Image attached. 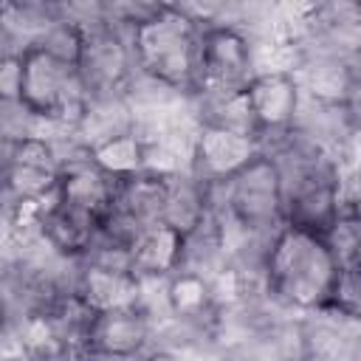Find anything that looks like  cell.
Masks as SVG:
<instances>
[{
    "label": "cell",
    "instance_id": "obj_10",
    "mask_svg": "<svg viewBox=\"0 0 361 361\" xmlns=\"http://www.w3.org/2000/svg\"><path fill=\"white\" fill-rule=\"evenodd\" d=\"M228 268H231V262H228V251L223 245L217 220L209 214L197 228H192L189 234L180 237V254H178L175 274H195V276L212 282L214 276H220Z\"/></svg>",
    "mask_w": 361,
    "mask_h": 361
},
{
    "label": "cell",
    "instance_id": "obj_24",
    "mask_svg": "<svg viewBox=\"0 0 361 361\" xmlns=\"http://www.w3.org/2000/svg\"><path fill=\"white\" fill-rule=\"evenodd\" d=\"M39 361H82V353H76V350H59L54 355L39 358Z\"/></svg>",
    "mask_w": 361,
    "mask_h": 361
},
{
    "label": "cell",
    "instance_id": "obj_22",
    "mask_svg": "<svg viewBox=\"0 0 361 361\" xmlns=\"http://www.w3.org/2000/svg\"><path fill=\"white\" fill-rule=\"evenodd\" d=\"M23 96V59L3 56L0 68V99H20Z\"/></svg>",
    "mask_w": 361,
    "mask_h": 361
},
{
    "label": "cell",
    "instance_id": "obj_6",
    "mask_svg": "<svg viewBox=\"0 0 361 361\" xmlns=\"http://www.w3.org/2000/svg\"><path fill=\"white\" fill-rule=\"evenodd\" d=\"M155 327L135 310V307H118L96 313L87 350L102 353H121V355H141L152 344Z\"/></svg>",
    "mask_w": 361,
    "mask_h": 361
},
{
    "label": "cell",
    "instance_id": "obj_11",
    "mask_svg": "<svg viewBox=\"0 0 361 361\" xmlns=\"http://www.w3.org/2000/svg\"><path fill=\"white\" fill-rule=\"evenodd\" d=\"M209 186L197 175H172L166 178V209L164 226L178 231L180 237L197 228L209 217Z\"/></svg>",
    "mask_w": 361,
    "mask_h": 361
},
{
    "label": "cell",
    "instance_id": "obj_23",
    "mask_svg": "<svg viewBox=\"0 0 361 361\" xmlns=\"http://www.w3.org/2000/svg\"><path fill=\"white\" fill-rule=\"evenodd\" d=\"M82 361H144L141 355H121V353H102V350H85Z\"/></svg>",
    "mask_w": 361,
    "mask_h": 361
},
{
    "label": "cell",
    "instance_id": "obj_16",
    "mask_svg": "<svg viewBox=\"0 0 361 361\" xmlns=\"http://www.w3.org/2000/svg\"><path fill=\"white\" fill-rule=\"evenodd\" d=\"M93 158L113 178H130V175L144 172V144L135 133L118 135V138L96 147Z\"/></svg>",
    "mask_w": 361,
    "mask_h": 361
},
{
    "label": "cell",
    "instance_id": "obj_19",
    "mask_svg": "<svg viewBox=\"0 0 361 361\" xmlns=\"http://www.w3.org/2000/svg\"><path fill=\"white\" fill-rule=\"evenodd\" d=\"M324 243H327L338 271L361 268V220L358 217H338L327 228Z\"/></svg>",
    "mask_w": 361,
    "mask_h": 361
},
{
    "label": "cell",
    "instance_id": "obj_20",
    "mask_svg": "<svg viewBox=\"0 0 361 361\" xmlns=\"http://www.w3.org/2000/svg\"><path fill=\"white\" fill-rule=\"evenodd\" d=\"M336 212H338V217H358L361 220V161L338 166Z\"/></svg>",
    "mask_w": 361,
    "mask_h": 361
},
{
    "label": "cell",
    "instance_id": "obj_17",
    "mask_svg": "<svg viewBox=\"0 0 361 361\" xmlns=\"http://www.w3.org/2000/svg\"><path fill=\"white\" fill-rule=\"evenodd\" d=\"M138 279V293H135V310L152 324L161 327L169 319H175V307H172V293H169V282L172 274H161V276H135Z\"/></svg>",
    "mask_w": 361,
    "mask_h": 361
},
{
    "label": "cell",
    "instance_id": "obj_4",
    "mask_svg": "<svg viewBox=\"0 0 361 361\" xmlns=\"http://www.w3.org/2000/svg\"><path fill=\"white\" fill-rule=\"evenodd\" d=\"M254 82V59L248 39L234 28H206L200 37V65L195 93L248 90Z\"/></svg>",
    "mask_w": 361,
    "mask_h": 361
},
{
    "label": "cell",
    "instance_id": "obj_5",
    "mask_svg": "<svg viewBox=\"0 0 361 361\" xmlns=\"http://www.w3.org/2000/svg\"><path fill=\"white\" fill-rule=\"evenodd\" d=\"M259 155H262V149H259L257 138L228 133V130H220V127H203L200 135H197L192 175H197L206 183L228 180L237 172H243Z\"/></svg>",
    "mask_w": 361,
    "mask_h": 361
},
{
    "label": "cell",
    "instance_id": "obj_9",
    "mask_svg": "<svg viewBox=\"0 0 361 361\" xmlns=\"http://www.w3.org/2000/svg\"><path fill=\"white\" fill-rule=\"evenodd\" d=\"M76 133L90 149H96L118 135L133 133V107H130L124 90L87 96L85 113L76 124Z\"/></svg>",
    "mask_w": 361,
    "mask_h": 361
},
{
    "label": "cell",
    "instance_id": "obj_2",
    "mask_svg": "<svg viewBox=\"0 0 361 361\" xmlns=\"http://www.w3.org/2000/svg\"><path fill=\"white\" fill-rule=\"evenodd\" d=\"M203 28L178 6H161L135 28L133 51L141 71L195 96Z\"/></svg>",
    "mask_w": 361,
    "mask_h": 361
},
{
    "label": "cell",
    "instance_id": "obj_25",
    "mask_svg": "<svg viewBox=\"0 0 361 361\" xmlns=\"http://www.w3.org/2000/svg\"><path fill=\"white\" fill-rule=\"evenodd\" d=\"M144 361H180L178 355L166 353V350H147L144 353Z\"/></svg>",
    "mask_w": 361,
    "mask_h": 361
},
{
    "label": "cell",
    "instance_id": "obj_13",
    "mask_svg": "<svg viewBox=\"0 0 361 361\" xmlns=\"http://www.w3.org/2000/svg\"><path fill=\"white\" fill-rule=\"evenodd\" d=\"M282 206H285V223L288 226L324 237L327 228L338 220V212H336V180L313 183V186L296 192L293 197H288Z\"/></svg>",
    "mask_w": 361,
    "mask_h": 361
},
{
    "label": "cell",
    "instance_id": "obj_1",
    "mask_svg": "<svg viewBox=\"0 0 361 361\" xmlns=\"http://www.w3.org/2000/svg\"><path fill=\"white\" fill-rule=\"evenodd\" d=\"M338 265L324 237L285 226L268 259V290L288 310L313 313L327 307L336 290Z\"/></svg>",
    "mask_w": 361,
    "mask_h": 361
},
{
    "label": "cell",
    "instance_id": "obj_8",
    "mask_svg": "<svg viewBox=\"0 0 361 361\" xmlns=\"http://www.w3.org/2000/svg\"><path fill=\"white\" fill-rule=\"evenodd\" d=\"M110 209L121 212L141 231L161 226L164 209H166V178H158L149 172L121 178L116 186V197H113Z\"/></svg>",
    "mask_w": 361,
    "mask_h": 361
},
{
    "label": "cell",
    "instance_id": "obj_14",
    "mask_svg": "<svg viewBox=\"0 0 361 361\" xmlns=\"http://www.w3.org/2000/svg\"><path fill=\"white\" fill-rule=\"evenodd\" d=\"M138 293V279L133 274H118V271H104V268H90L85 265L79 296L96 310H118V307H133Z\"/></svg>",
    "mask_w": 361,
    "mask_h": 361
},
{
    "label": "cell",
    "instance_id": "obj_3",
    "mask_svg": "<svg viewBox=\"0 0 361 361\" xmlns=\"http://www.w3.org/2000/svg\"><path fill=\"white\" fill-rule=\"evenodd\" d=\"M223 189H226V209H231L251 231H259V234L285 231L288 223L282 209L279 175L265 155L254 158L243 172L223 180Z\"/></svg>",
    "mask_w": 361,
    "mask_h": 361
},
{
    "label": "cell",
    "instance_id": "obj_18",
    "mask_svg": "<svg viewBox=\"0 0 361 361\" xmlns=\"http://www.w3.org/2000/svg\"><path fill=\"white\" fill-rule=\"evenodd\" d=\"M169 293H172L175 316H212V313H217V307L212 302L209 282L195 276V274H172Z\"/></svg>",
    "mask_w": 361,
    "mask_h": 361
},
{
    "label": "cell",
    "instance_id": "obj_7",
    "mask_svg": "<svg viewBox=\"0 0 361 361\" xmlns=\"http://www.w3.org/2000/svg\"><path fill=\"white\" fill-rule=\"evenodd\" d=\"M251 110L262 127V133H279L293 124L299 107V85L290 73H265L248 85Z\"/></svg>",
    "mask_w": 361,
    "mask_h": 361
},
{
    "label": "cell",
    "instance_id": "obj_21",
    "mask_svg": "<svg viewBox=\"0 0 361 361\" xmlns=\"http://www.w3.org/2000/svg\"><path fill=\"white\" fill-rule=\"evenodd\" d=\"M327 307L361 322V268L338 271L336 290H333V299H330Z\"/></svg>",
    "mask_w": 361,
    "mask_h": 361
},
{
    "label": "cell",
    "instance_id": "obj_12",
    "mask_svg": "<svg viewBox=\"0 0 361 361\" xmlns=\"http://www.w3.org/2000/svg\"><path fill=\"white\" fill-rule=\"evenodd\" d=\"M197 116L203 127H220L228 133H240L248 138H262V127L251 110L248 93L245 90H231V93H195Z\"/></svg>",
    "mask_w": 361,
    "mask_h": 361
},
{
    "label": "cell",
    "instance_id": "obj_15",
    "mask_svg": "<svg viewBox=\"0 0 361 361\" xmlns=\"http://www.w3.org/2000/svg\"><path fill=\"white\" fill-rule=\"evenodd\" d=\"M178 254H180V234L161 223L133 245V274L135 276L175 274Z\"/></svg>",
    "mask_w": 361,
    "mask_h": 361
}]
</instances>
